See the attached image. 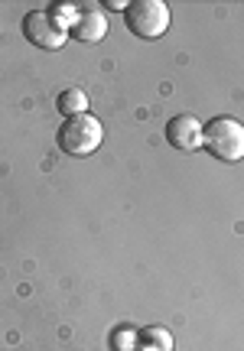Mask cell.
<instances>
[{"label":"cell","mask_w":244,"mask_h":351,"mask_svg":"<svg viewBox=\"0 0 244 351\" xmlns=\"http://www.w3.org/2000/svg\"><path fill=\"white\" fill-rule=\"evenodd\" d=\"M202 150H208L221 163H241L244 160V124L238 117H228V114H219V117L206 121Z\"/></svg>","instance_id":"cell-1"},{"label":"cell","mask_w":244,"mask_h":351,"mask_svg":"<svg viewBox=\"0 0 244 351\" xmlns=\"http://www.w3.org/2000/svg\"><path fill=\"white\" fill-rule=\"evenodd\" d=\"M56 108H59L62 117L88 114V95H85L82 88H65V91H59V98H56Z\"/></svg>","instance_id":"cell-7"},{"label":"cell","mask_w":244,"mask_h":351,"mask_svg":"<svg viewBox=\"0 0 244 351\" xmlns=\"http://www.w3.org/2000/svg\"><path fill=\"white\" fill-rule=\"evenodd\" d=\"M104 7H108V10H127V3H124V0H108Z\"/></svg>","instance_id":"cell-10"},{"label":"cell","mask_w":244,"mask_h":351,"mask_svg":"<svg viewBox=\"0 0 244 351\" xmlns=\"http://www.w3.org/2000/svg\"><path fill=\"white\" fill-rule=\"evenodd\" d=\"M137 351H156V348H137Z\"/></svg>","instance_id":"cell-11"},{"label":"cell","mask_w":244,"mask_h":351,"mask_svg":"<svg viewBox=\"0 0 244 351\" xmlns=\"http://www.w3.org/2000/svg\"><path fill=\"white\" fill-rule=\"evenodd\" d=\"M169 20L173 16H169V7L163 0H134V3H127V10H124L127 29L137 39H147V43L163 36L169 29Z\"/></svg>","instance_id":"cell-3"},{"label":"cell","mask_w":244,"mask_h":351,"mask_svg":"<svg viewBox=\"0 0 244 351\" xmlns=\"http://www.w3.org/2000/svg\"><path fill=\"white\" fill-rule=\"evenodd\" d=\"M78 13H82V7H75V3H52L49 7L52 23L59 26L65 36H69V33H72V26L78 23Z\"/></svg>","instance_id":"cell-8"},{"label":"cell","mask_w":244,"mask_h":351,"mask_svg":"<svg viewBox=\"0 0 244 351\" xmlns=\"http://www.w3.org/2000/svg\"><path fill=\"white\" fill-rule=\"evenodd\" d=\"M202 130H206V124L195 114H176V117H169L167 124V140L176 150L193 153L202 150Z\"/></svg>","instance_id":"cell-5"},{"label":"cell","mask_w":244,"mask_h":351,"mask_svg":"<svg viewBox=\"0 0 244 351\" xmlns=\"http://www.w3.org/2000/svg\"><path fill=\"white\" fill-rule=\"evenodd\" d=\"M23 36L36 46V49H62L65 43H69V36H65L59 26L52 23V16L49 10H29L23 16Z\"/></svg>","instance_id":"cell-4"},{"label":"cell","mask_w":244,"mask_h":351,"mask_svg":"<svg viewBox=\"0 0 244 351\" xmlns=\"http://www.w3.org/2000/svg\"><path fill=\"white\" fill-rule=\"evenodd\" d=\"M141 339L147 341V348H156V351H173V335H169V328L163 326H150L141 332Z\"/></svg>","instance_id":"cell-9"},{"label":"cell","mask_w":244,"mask_h":351,"mask_svg":"<svg viewBox=\"0 0 244 351\" xmlns=\"http://www.w3.org/2000/svg\"><path fill=\"white\" fill-rule=\"evenodd\" d=\"M69 36L78 39V43H101L108 36V16H104L101 7H82L78 23L72 26Z\"/></svg>","instance_id":"cell-6"},{"label":"cell","mask_w":244,"mask_h":351,"mask_svg":"<svg viewBox=\"0 0 244 351\" xmlns=\"http://www.w3.org/2000/svg\"><path fill=\"white\" fill-rule=\"evenodd\" d=\"M56 143L65 156H91L104 143V127L98 117L91 114H78V117H65L59 124Z\"/></svg>","instance_id":"cell-2"}]
</instances>
